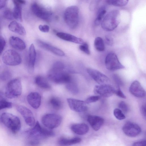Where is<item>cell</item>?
<instances>
[{"mask_svg": "<svg viewBox=\"0 0 146 146\" xmlns=\"http://www.w3.org/2000/svg\"><path fill=\"white\" fill-rule=\"evenodd\" d=\"M105 41L107 45L110 46H111L113 43V38L111 36H106Z\"/></svg>", "mask_w": 146, "mask_h": 146, "instance_id": "f6af8a7d", "label": "cell"}, {"mask_svg": "<svg viewBox=\"0 0 146 146\" xmlns=\"http://www.w3.org/2000/svg\"><path fill=\"white\" fill-rule=\"evenodd\" d=\"M129 0H106V3L116 7H123L126 5Z\"/></svg>", "mask_w": 146, "mask_h": 146, "instance_id": "f546056e", "label": "cell"}, {"mask_svg": "<svg viewBox=\"0 0 146 146\" xmlns=\"http://www.w3.org/2000/svg\"><path fill=\"white\" fill-rule=\"evenodd\" d=\"M9 42L13 48L19 50H23L26 47L24 42L18 37L11 36L9 40Z\"/></svg>", "mask_w": 146, "mask_h": 146, "instance_id": "7402d4cb", "label": "cell"}, {"mask_svg": "<svg viewBox=\"0 0 146 146\" xmlns=\"http://www.w3.org/2000/svg\"><path fill=\"white\" fill-rule=\"evenodd\" d=\"M11 76V73L8 70H4L0 74V80L6 81L9 79Z\"/></svg>", "mask_w": 146, "mask_h": 146, "instance_id": "836d02e7", "label": "cell"}, {"mask_svg": "<svg viewBox=\"0 0 146 146\" xmlns=\"http://www.w3.org/2000/svg\"><path fill=\"white\" fill-rule=\"evenodd\" d=\"M87 71L92 78L99 84H106L109 81V78L107 76L97 70L88 68Z\"/></svg>", "mask_w": 146, "mask_h": 146, "instance_id": "5bb4252c", "label": "cell"}, {"mask_svg": "<svg viewBox=\"0 0 146 146\" xmlns=\"http://www.w3.org/2000/svg\"><path fill=\"white\" fill-rule=\"evenodd\" d=\"M115 90L112 85L107 84L96 86L94 88V92L101 96L109 97L112 96Z\"/></svg>", "mask_w": 146, "mask_h": 146, "instance_id": "30bf717a", "label": "cell"}, {"mask_svg": "<svg viewBox=\"0 0 146 146\" xmlns=\"http://www.w3.org/2000/svg\"><path fill=\"white\" fill-rule=\"evenodd\" d=\"M8 28L11 31L20 35L24 36L26 34L24 27L16 21L11 22L8 25Z\"/></svg>", "mask_w": 146, "mask_h": 146, "instance_id": "603a6c76", "label": "cell"}, {"mask_svg": "<svg viewBox=\"0 0 146 146\" xmlns=\"http://www.w3.org/2000/svg\"><path fill=\"white\" fill-rule=\"evenodd\" d=\"M26 134L27 138L30 141L38 140L47 137L53 136L54 135V133L52 131L42 127L38 121L33 128L26 131Z\"/></svg>", "mask_w": 146, "mask_h": 146, "instance_id": "7a4b0ae2", "label": "cell"}, {"mask_svg": "<svg viewBox=\"0 0 146 146\" xmlns=\"http://www.w3.org/2000/svg\"><path fill=\"white\" fill-rule=\"evenodd\" d=\"M48 76L50 80L57 84H66L72 80L69 74L63 70H56L52 69L48 72Z\"/></svg>", "mask_w": 146, "mask_h": 146, "instance_id": "8992f818", "label": "cell"}, {"mask_svg": "<svg viewBox=\"0 0 146 146\" xmlns=\"http://www.w3.org/2000/svg\"><path fill=\"white\" fill-rule=\"evenodd\" d=\"M100 96H92L88 98L85 101L86 104H89L91 103L96 102L101 98Z\"/></svg>", "mask_w": 146, "mask_h": 146, "instance_id": "ab89813d", "label": "cell"}, {"mask_svg": "<svg viewBox=\"0 0 146 146\" xmlns=\"http://www.w3.org/2000/svg\"><path fill=\"white\" fill-rule=\"evenodd\" d=\"M105 64L106 69L110 71H115L125 68L119 62L116 55L113 52H110L107 55Z\"/></svg>", "mask_w": 146, "mask_h": 146, "instance_id": "9c48e42d", "label": "cell"}, {"mask_svg": "<svg viewBox=\"0 0 146 146\" xmlns=\"http://www.w3.org/2000/svg\"><path fill=\"white\" fill-rule=\"evenodd\" d=\"M114 77L115 81L118 85V86L122 85V82L118 76H115Z\"/></svg>", "mask_w": 146, "mask_h": 146, "instance_id": "681fc988", "label": "cell"}, {"mask_svg": "<svg viewBox=\"0 0 146 146\" xmlns=\"http://www.w3.org/2000/svg\"><path fill=\"white\" fill-rule=\"evenodd\" d=\"M56 35L62 40L76 43L81 44L84 42L82 39L69 34L63 32H58L57 33Z\"/></svg>", "mask_w": 146, "mask_h": 146, "instance_id": "44dd1931", "label": "cell"}, {"mask_svg": "<svg viewBox=\"0 0 146 146\" xmlns=\"http://www.w3.org/2000/svg\"><path fill=\"white\" fill-rule=\"evenodd\" d=\"M106 13L105 7L103 6L98 10L96 18L95 21V23L98 25L100 24L102 21Z\"/></svg>", "mask_w": 146, "mask_h": 146, "instance_id": "4316f807", "label": "cell"}, {"mask_svg": "<svg viewBox=\"0 0 146 146\" xmlns=\"http://www.w3.org/2000/svg\"><path fill=\"white\" fill-rule=\"evenodd\" d=\"M33 13L38 17L46 21H49L52 17V13L36 3L33 4L31 6Z\"/></svg>", "mask_w": 146, "mask_h": 146, "instance_id": "4fadbf2b", "label": "cell"}, {"mask_svg": "<svg viewBox=\"0 0 146 146\" xmlns=\"http://www.w3.org/2000/svg\"><path fill=\"white\" fill-rule=\"evenodd\" d=\"M140 111L142 115L146 117V106L145 105L142 106L140 108Z\"/></svg>", "mask_w": 146, "mask_h": 146, "instance_id": "c3c4849f", "label": "cell"}, {"mask_svg": "<svg viewBox=\"0 0 146 146\" xmlns=\"http://www.w3.org/2000/svg\"><path fill=\"white\" fill-rule=\"evenodd\" d=\"M22 92L21 80L19 78H15L7 83L6 88L5 95L7 98L12 99L20 96Z\"/></svg>", "mask_w": 146, "mask_h": 146, "instance_id": "5b68a950", "label": "cell"}, {"mask_svg": "<svg viewBox=\"0 0 146 146\" xmlns=\"http://www.w3.org/2000/svg\"></svg>", "mask_w": 146, "mask_h": 146, "instance_id": "f5cc1de1", "label": "cell"}, {"mask_svg": "<svg viewBox=\"0 0 146 146\" xmlns=\"http://www.w3.org/2000/svg\"><path fill=\"white\" fill-rule=\"evenodd\" d=\"M122 130L124 134L131 137H136L141 132V129L137 124L133 122L128 121L123 126Z\"/></svg>", "mask_w": 146, "mask_h": 146, "instance_id": "8fae6325", "label": "cell"}, {"mask_svg": "<svg viewBox=\"0 0 146 146\" xmlns=\"http://www.w3.org/2000/svg\"><path fill=\"white\" fill-rule=\"evenodd\" d=\"M66 84V87L67 89L71 93L76 94L78 93V89L76 83L71 80Z\"/></svg>", "mask_w": 146, "mask_h": 146, "instance_id": "1f68e13d", "label": "cell"}, {"mask_svg": "<svg viewBox=\"0 0 146 146\" xmlns=\"http://www.w3.org/2000/svg\"><path fill=\"white\" fill-rule=\"evenodd\" d=\"M27 102L33 108H38L40 106L41 102V96L37 92L30 93L27 97Z\"/></svg>", "mask_w": 146, "mask_h": 146, "instance_id": "ac0fdd59", "label": "cell"}, {"mask_svg": "<svg viewBox=\"0 0 146 146\" xmlns=\"http://www.w3.org/2000/svg\"><path fill=\"white\" fill-rule=\"evenodd\" d=\"M79 9L76 6L67 7L64 13V20L68 26L72 29L75 28L79 22Z\"/></svg>", "mask_w": 146, "mask_h": 146, "instance_id": "277c9868", "label": "cell"}, {"mask_svg": "<svg viewBox=\"0 0 146 146\" xmlns=\"http://www.w3.org/2000/svg\"><path fill=\"white\" fill-rule=\"evenodd\" d=\"M129 91L132 95L138 98H143L145 95V90L140 83L137 80L134 81L131 84Z\"/></svg>", "mask_w": 146, "mask_h": 146, "instance_id": "2e32d148", "label": "cell"}, {"mask_svg": "<svg viewBox=\"0 0 146 146\" xmlns=\"http://www.w3.org/2000/svg\"><path fill=\"white\" fill-rule=\"evenodd\" d=\"M94 46L96 49L99 52L103 51L105 49L104 43L100 37H96L94 41Z\"/></svg>", "mask_w": 146, "mask_h": 146, "instance_id": "83f0119b", "label": "cell"}, {"mask_svg": "<svg viewBox=\"0 0 146 146\" xmlns=\"http://www.w3.org/2000/svg\"><path fill=\"white\" fill-rule=\"evenodd\" d=\"M36 55L34 45L33 44H32L30 46L29 49V60L28 64V71L30 74L33 73L34 72Z\"/></svg>", "mask_w": 146, "mask_h": 146, "instance_id": "ffe728a7", "label": "cell"}, {"mask_svg": "<svg viewBox=\"0 0 146 146\" xmlns=\"http://www.w3.org/2000/svg\"><path fill=\"white\" fill-rule=\"evenodd\" d=\"M6 45V41L4 38L1 36H0V55H1Z\"/></svg>", "mask_w": 146, "mask_h": 146, "instance_id": "b9f144b4", "label": "cell"}, {"mask_svg": "<svg viewBox=\"0 0 146 146\" xmlns=\"http://www.w3.org/2000/svg\"><path fill=\"white\" fill-rule=\"evenodd\" d=\"M38 28L40 31L44 33L48 32L50 29L49 26L46 25H40L39 26Z\"/></svg>", "mask_w": 146, "mask_h": 146, "instance_id": "7bdbcfd3", "label": "cell"}, {"mask_svg": "<svg viewBox=\"0 0 146 146\" xmlns=\"http://www.w3.org/2000/svg\"><path fill=\"white\" fill-rule=\"evenodd\" d=\"M6 98H7V97L5 94L2 92L0 91V101L4 100H6Z\"/></svg>", "mask_w": 146, "mask_h": 146, "instance_id": "816d5d0a", "label": "cell"}, {"mask_svg": "<svg viewBox=\"0 0 146 146\" xmlns=\"http://www.w3.org/2000/svg\"><path fill=\"white\" fill-rule=\"evenodd\" d=\"M13 12L14 18L20 21H22V20L21 6L14 5Z\"/></svg>", "mask_w": 146, "mask_h": 146, "instance_id": "f1b7e54d", "label": "cell"}, {"mask_svg": "<svg viewBox=\"0 0 146 146\" xmlns=\"http://www.w3.org/2000/svg\"><path fill=\"white\" fill-rule=\"evenodd\" d=\"M36 84L39 87L43 89H49L50 86L46 80L43 77L38 76L35 78Z\"/></svg>", "mask_w": 146, "mask_h": 146, "instance_id": "484cf974", "label": "cell"}, {"mask_svg": "<svg viewBox=\"0 0 146 146\" xmlns=\"http://www.w3.org/2000/svg\"><path fill=\"white\" fill-rule=\"evenodd\" d=\"M50 102L52 107L55 109L59 110L62 107V103L58 98L53 97L50 100Z\"/></svg>", "mask_w": 146, "mask_h": 146, "instance_id": "4dcf8cb0", "label": "cell"}, {"mask_svg": "<svg viewBox=\"0 0 146 146\" xmlns=\"http://www.w3.org/2000/svg\"><path fill=\"white\" fill-rule=\"evenodd\" d=\"M120 14L117 10H113L105 15L101 23V27L104 31H111L117 27L120 22Z\"/></svg>", "mask_w": 146, "mask_h": 146, "instance_id": "6da1fadb", "label": "cell"}, {"mask_svg": "<svg viewBox=\"0 0 146 146\" xmlns=\"http://www.w3.org/2000/svg\"><path fill=\"white\" fill-rule=\"evenodd\" d=\"M79 48L81 51L86 54L88 55L90 54L89 46L87 43L84 42L83 44H81L80 45Z\"/></svg>", "mask_w": 146, "mask_h": 146, "instance_id": "8d00e7d4", "label": "cell"}, {"mask_svg": "<svg viewBox=\"0 0 146 146\" xmlns=\"http://www.w3.org/2000/svg\"><path fill=\"white\" fill-rule=\"evenodd\" d=\"M69 106L72 110L76 112L86 111L88 107L85 102L73 98L67 99Z\"/></svg>", "mask_w": 146, "mask_h": 146, "instance_id": "9a60e30c", "label": "cell"}, {"mask_svg": "<svg viewBox=\"0 0 146 146\" xmlns=\"http://www.w3.org/2000/svg\"><path fill=\"white\" fill-rule=\"evenodd\" d=\"M13 2L14 5L22 6L25 4V1L24 0H13Z\"/></svg>", "mask_w": 146, "mask_h": 146, "instance_id": "7dc6e473", "label": "cell"}, {"mask_svg": "<svg viewBox=\"0 0 146 146\" xmlns=\"http://www.w3.org/2000/svg\"><path fill=\"white\" fill-rule=\"evenodd\" d=\"M71 129L75 133L80 135L86 134L89 130L88 126L84 123L73 124L71 126Z\"/></svg>", "mask_w": 146, "mask_h": 146, "instance_id": "cb8c5ba5", "label": "cell"}, {"mask_svg": "<svg viewBox=\"0 0 146 146\" xmlns=\"http://www.w3.org/2000/svg\"><path fill=\"white\" fill-rule=\"evenodd\" d=\"M12 104L7 101L6 100L0 101V110L5 108H12Z\"/></svg>", "mask_w": 146, "mask_h": 146, "instance_id": "d590c367", "label": "cell"}, {"mask_svg": "<svg viewBox=\"0 0 146 146\" xmlns=\"http://www.w3.org/2000/svg\"><path fill=\"white\" fill-rule=\"evenodd\" d=\"M7 0H0V9L3 8L5 6Z\"/></svg>", "mask_w": 146, "mask_h": 146, "instance_id": "f907efd6", "label": "cell"}, {"mask_svg": "<svg viewBox=\"0 0 146 146\" xmlns=\"http://www.w3.org/2000/svg\"><path fill=\"white\" fill-rule=\"evenodd\" d=\"M118 107L123 113H126L128 110L129 108L126 103L123 101L120 102L118 105Z\"/></svg>", "mask_w": 146, "mask_h": 146, "instance_id": "74e56055", "label": "cell"}, {"mask_svg": "<svg viewBox=\"0 0 146 146\" xmlns=\"http://www.w3.org/2000/svg\"><path fill=\"white\" fill-rule=\"evenodd\" d=\"M3 17L8 20H11L14 19L13 12L9 9L5 10L3 13Z\"/></svg>", "mask_w": 146, "mask_h": 146, "instance_id": "60d3db41", "label": "cell"}, {"mask_svg": "<svg viewBox=\"0 0 146 146\" xmlns=\"http://www.w3.org/2000/svg\"><path fill=\"white\" fill-rule=\"evenodd\" d=\"M146 144V140H142L135 142L132 145L134 146H142L145 145Z\"/></svg>", "mask_w": 146, "mask_h": 146, "instance_id": "bcb514c9", "label": "cell"}, {"mask_svg": "<svg viewBox=\"0 0 146 146\" xmlns=\"http://www.w3.org/2000/svg\"><path fill=\"white\" fill-rule=\"evenodd\" d=\"M101 0H92L89 7L91 11H93L97 7Z\"/></svg>", "mask_w": 146, "mask_h": 146, "instance_id": "f35d334b", "label": "cell"}, {"mask_svg": "<svg viewBox=\"0 0 146 146\" xmlns=\"http://www.w3.org/2000/svg\"><path fill=\"white\" fill-rule=\"evenodd\" d=\"M113 114L117 119L121 120L125 118V116L124 113L119 109L115 108L113 111Z\"/></svg>", "mask_w": 146, "mask_h": 146, "instance_id": "d6a6232c", "label": "cell"}, {"mask_svg": "<svg viewBox=\"0 0 146 146\" xmlns=\"http://www.w3.org/2000/svg\"><path fill=\"white\" fill-rule=\"evenodd\" d=\"M62 120V117L58 114L48 113L44 115L41 121L43 125L50 129H52L58 127Z\"/></svg>", "mask_w": 146, "mask_h": 146, "instance_id": "ba28073f", "label": "cell"}, {"mask_svg": "<svg viewBox=\"0 0 146 146\" xmlns=\"http://www.w3.org/2000/svg\"><path fill=\"white\" fill-rule=\"evenodd\" d=\"M115 93L118 97L123 98L125 99L126 96L118 87V89L115 90Z\"/></svg>", "mask_w": 146, "mask_h": 146, "instance_id": "ee69618b", "label": "cell"}, {"mask_svg": "<svg viewBox=\"0 0 146 146\" xmlns=\"http://www.w3.org/2000/svg\"><path fill=\"white\" fill-rule=\"evenodd\" d=\"M81 141V139L78 137L70 139L62 137L58 140V143L62 145H69L79 143Z\"/></svg>", "mask_w": 146, "mask_h": 146, "instance_id": "d4e9b609", "label": "cell"}, {"mask_svg": "<svg viewBox=\"0 0 146 146\" xmlns=\"http://www.w3.org/2000/svg\"><path fill=\"white\" fill-rule=\"evenodd\" d=\"M64 67V63L61 61H58L53 64L52 69L55 70L61 71L63 70Z\"/></svg>", "mask_w": 146, "mask_h": 146, "instance_id": "e575fe53", "label": "cell"}, {"mask_svg": "<svg viewBox=\"0 0 146 146\" xmlns=\"http://www.w3.org/2000/svg\"><path fill=\"white\" fill-rule=\"evenodd\" d=\"M87 120L92 129L95 131L98 130L104 122V119L99 116L89 115Z\"/></svg>", "mask_w": 146, "mask_h": 146, "instance_id": "e0dca14e", "label": "cell"}, {"mask_svg": "<svg viewBox=\"0 0 146 146\" xmlns=\"http://www.w3.org/2000/svg\"><path fill=\"white\" fill-rule=\"evenodd\" d=\"M1 119L3 124L13 134H16L20 131L21 127L20 120L17 116L10 113H3Z\"/></svg>", "mask_w": 146, "mask_h": 146, "instance_id": "3957f363", "label": "cell"}, {"mask_svg": "<svg viewBox=\"0 0 146 146\" xmlns=\"http://www.w3.org/2000/svg\"><path fill=\"white\" fill-rule=\"evenodd\" d=\"M36 43L38 45L40 48L50 51L56 55L60 56L65 55L64 53L60 49L40 40H37Z\"/></svg>", "mask_w": 146, "mask_h": 146, "instance_id": "d6986e66", "label": "cell"}, {"mask_svg": "<svg viewBox=\"0 0 146 146\" xmlns=\"http://www.w3.org/2000/svg\"><path fill=\"white\" fill-rule=\"evenodd\" d=\"M2 60L5 64L10 66L18 65L22 61L20 54L12 49L7 50L4 52L2 56Z\"/></svg>", "mask_w": 146, "mask_h": 146, "instance_id": "52a82bcc", "label": "cell"}, {"mask_svg": "<svg viewBox=\"0 0 146 146\" xmlns=\"http://www.w3.org/2000/svg\"><path fill=\"white\" fill-rule=\"evenodd\" d=\"M17 109L23 117L26 123L30 126L33 127L35 124V120L32 112L26 107L18 106Z\"/></svg>", "mask_w": 146, "mask_h": 146, "instance_id": "7c38bea8", "label": "cell"}]
</instances>
